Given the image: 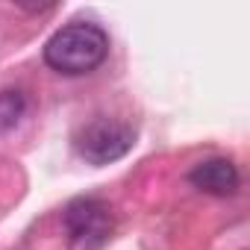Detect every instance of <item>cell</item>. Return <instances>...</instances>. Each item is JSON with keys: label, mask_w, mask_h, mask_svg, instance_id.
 <instances>
[{"label": "cell", "mask_w": 250, "mask_h": 250, "mask_svg": "<svg viewBox=\"0 0 250 250\" xmlns=\"http://www.w3.org/2000/svg\"><path fill=\"white\" fill-rule=\"evenodd\" d=\"M62 227L71 250H100L115 229L112 206L97 197H77L65 206Z\"/></svg>", "instance_id": "3957f363"}, {"label": "cell", "mask_w": 250, "mask_h": 250, "mask_svg": "<svg viewBox=\"0 0 250 250\" xmlns=\"http://www.w3.org/2000/svg\"><path fill=\"white\" fill-rule=\"evenodd\" d=\"M136 145V130L118 118H94L74 136V150L88 165H109L127 156Z\"/></svg>", "instance_id": "7a4b0ae2"}, {"label": "cell", "mask_w": 250, "mask_h": 250, "mask_svg": "<svg viewBox=\"0 0 250 250\" xmlns=\"http://www.w3.org/2000/svg\"><path fill=\"white\" fill-rule=\"evenodd\" d=\"M24 115H27V94L24 91H18V88L0 91V133H9L12 127H18Z\"/></svg>", "instance_id": "5b68a950"}, {"label": "cell", "mask_w": 250, "mask_h": 250, "mask_svg": "<svg viewBox=\"0 0 250 250\" xmlns=\"http://www.w3.org/2000/svg\"><path fill=\"white\" fill-rule=\"evenodd\" d=\"M188 183L194 188L206 191V194L229 197V194L238 191L241 177H238V168L229 159H206V162H200L188 171Z\"/></svg>", "instance_id": "277c9868"}, {"label": "cell", "mask_w": 250, "mask_h": 250, "mask_svg": "<svg viewBox=\"0 0 250 250\" xmlns=\"http://www.w3.org/2000/svg\"><path fill=\"white\" fill-rule=\"evenodd\" d=\"M109 56V36L94 21H74L56 30L44 44V62L56 74L80 77L100 68Z\"/></svg>", "instance_id": "6da1fadb"}]
</instances>
